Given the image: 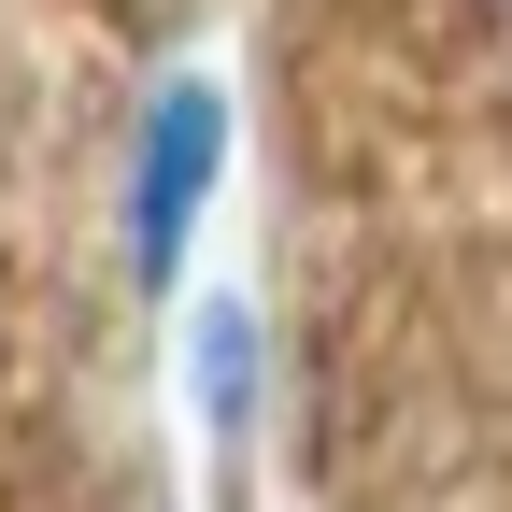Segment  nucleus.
Masks as SVG:
<instances>
[{"instance_id": "1", "label": "nucleus", "mask_w": 512, "mask_h": 512, "mask_svg": "<svg viewBox=\"0 0 512 512\" xmlns=\"http://www.w3.org/2000/svg\"><path fill=\"white\" fill-rule=\"evenodd\" d=\"M228 185V86L214 72H171L128 114V171H114V256H128V299H185V242H200Z\"/></svg>"}, {"instance_id": "2", "label": "nucleus", "mask_w": 512, "mask_h": 512, "mask_svg": "<svg viewBox=\"0 0 512 512\" xmlns=\"http://www.w3.org/2000/svg\"><path fill=\"white\" fill-rule=\"evenodd\" d=\"M256 384H271V342H256L242 299L185 313V399H200V441H256Z\"/></svg>"}]
</instances>
